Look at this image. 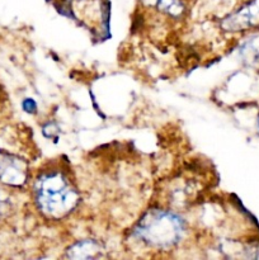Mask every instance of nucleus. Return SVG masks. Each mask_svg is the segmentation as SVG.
Masks as SVG:
<instances>
[{
    "mask_svg": "<svg viewBox=\"0 0 259 260\" xmlns=\"http://www.w3.org/2000/svg\"><path fill=\"white\" fill-rule=\"evenodd\" d=\"M259 24V0H253L235 14L223 20V27L229 30H243Z\"/></svg>",
    "mask_w": 259,
    "mask_h": 260,
    "instance_id": "7ed1b4c3",
    "label": "nucleus"
},
{
    "mask_svg": "<svg viewBox=\"0 0 259 260\" xmlns=\"http://www.w3.org/2000/svg\"><path fill=\"white\" fill-rule=\"evenodd\" d=\"M23 107H24L25 111L29 112V113H32V112L36 111V103L33 101H30V99H27V101L23 103Z\"/></svg>",
    "mask_w": 259,
    "mask_h": 260,
    "instance_id": "0eeeda50",
    "label": "nucleus"
},
{
    "mask_svg": "<svg viewBox=\"0 0 259 260\" xmlns=\"http://www.w3.org/2000/svg\"><path fill=\"white\" fill-rule=\"evenodd\" d=\"M154 4L159 8L161 12L172 15V17H179L184 10L180 0H154Z\"/></svg>",
    "mask_w": 259,
    "mask_h": 260,
    "instance_id": "39448f33",
    "label": "nucleus"
},
{
    "mask_svg": "<svg viewBox=\"0 0 259 260\" xmlns=\"http://www.w3.org/2000/svg\"><path fill=\"white\" fill-rule=\"evenodd\" d=\"M102 248L93 240H83L76 243L66 251V256L70 259H93L101 256Z\"/></svg>",
    "mask_w": 259,
    "mask_h": 260,
    "instance_id": "20e7f679",
    "label": "nucleus"
},
{
    "mask_svg": "<svg viewBox=\"0 0 259 260\" xmlns=\"http://www.w3.org/2000/svg\"><path fill=\"white\" fill-rule=\"evenodd\" d=\"M184 229V222L175 213L150 210L134 229V235L150 246L170 248L182 239Z\"/></svg>",
    "mask_w": 259,
    "mask_h": 260,
    "instance_id": "f03ea898",
    "label": "nucleus"
},
{
    "mask_svg": "<svg viewBox=\"0 0 259 260\" xmlns=\"http://www.w3.org/2000/svg\"><path fill=\"white\" fill-rule=\"evenodd\" d=\"M8 206H9L8 200L3 196V193H0V218H2L3 216L5 215V212L8 211Z\"/></svg>",
    "mask_w": 259,
    "mask_h": 260,
    "instance_id": "423d86ee",
    "label": "nucleus"
},
{
    "mask_svg": "<svg viewBox=\"0 0 259 260\" xmlns=\"http://www.w3.org/2000/svg\"><path fill=\"white\" fill-rule=\"evenodd\" d=\"M5 159H7V155L3 154V152H0V172H2L3 165H4V162H5Z\"/></svg>",
    "mask_w": 259,
    "mask_h": 260,
    "instance_id": "6e6552de",
    "label": "nucleus"
},
{
    "mask_svg": "<svg viewBox=\"0 0 259 260\" xmlns=\"http://www.w3.org/2000/svg\"><path fill=\"white\" fill-rule=\"evenodd\" d=\"M37 206L47 217L62 218L76 207L79 193L61 172L41 175L35 185Z\"/></svg>",
    "mask_w": 259,
    "mask_h": 260,
    "instance_id": "f257e3e1",
    "label": "nucleus"
}]
</instances>
